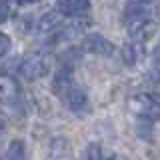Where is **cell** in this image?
Returning a JSON list of instances; mask_svg holds the SVG:
<instances>
[{"label":"cell","mask_w":160,"mask_h":160,"mask_svg":"<svg viewBox=\"0 0 160 160\" xmlns=\"http://www.w3.org/2000/svg\"><path fill=\"white\" fill-rule=\"evenodd\" d=\"M64 26V12L62 10H48L46 14H42L40 20H36V30L40 34H50L54 30Z\"/></svg>","instance_id":"cell-6"},{"label":"cell","mask_w":160,"mask_h":160,"mask_svg":"<svg viewBox=\"0 0 160 160\" xmlns=\"http://www.w3.org/2000/svg\"><path fill=\"white\" fill-rule=\"evenodd\" d=\"M152 16H154V20L160 24V0H156L154 2V10H152Z\"/></svg>","instance_id":"cell-18"},{"label":"cell","mask_w":160,"mask_h":160,"mask_svg":"<svg viewBox=\"0 0 160 160\" xmlns=\"http://www.w3.org/2000/svg\"><path fill=\"white\" fill-rule=\"evenodd\" d=\"M140 60H144V44L142 42H132V44H126L122 48V62L126 66H136Z\"/></svg>","instance_id":"cell-9"},{"label":"cell","mask_w":160,"mask_h":160,"mask_svg":"<svg viewBox=\"0 0 160 160\" xmlns=\"http://www.w3.org/2000/svg\"><path fill=\"white\" fill-rule=\"evenodd\" d=\"M4 160H26V148H24L22 140H12V142L8 144L6 158Z\"/></svg>","instance_id":"cell-13"},{"label":"cell","mask_w":160,"mask_h":160,"mask_svg":"<svg viewBox=\"0 0 160 160\" xmlns=\"http://www.w3.org/2000/svg\"><path fill=\"white\" fill-rule=\"evenodd\" d=\"M10 48H12V40H10L8 34L0 32V58L6 56V54L10 52Z\"/></svg>","instance_id":"cell-16"},{"label":"cell","mask_w":160,"mask_h":160,"mask_svg":"<svg viewBox=\"0 0 160 160\" xmlns=\"http://www.w3.org/2000/svg\"><path fill=\"white\" fill-rule=\"evenodd\" d=\"M152 58H154V62H156V64H160V40H158V42H156V46H154Z\"/></svg>","instance_id":"cell-19"},{"label":"cell","mask_w":160,"mask_h":160,"mask_svg":"<svg viewBox=\"0 0 160 160\" xmlns=\"http://www.w3.org/2000/svg\"><path fill=\"white\" fill-rule=\"evenodd\" d=\"M18 96V82L8 74H0V98L14 100Z\"/></svg>","instance_id":"cell-11"},{"label":"cell","mask_w":160,"mask_h":160,"mask_svg":"<svg viewBox=\"0 0 160 160\" xmlns=\"http://www.w3.org/2000/svg\"><path fill=\"white\" fill-rule=\"evenodd\" d=\"M36 2H42V0H24V4H36Z\"/></svg>","instance_id":"cell-23"},{"label":"cell","mask_w":160,"mask_h":160,"mask_svg":"<svg viewBox=\"0 0 160 160\" xmlns=\"http://www.w3.org/2000/svg\"><path fill=\"white\" fill-rule=\"evenodd\" d=\"M104 156V150L100 144H88L86 148H84V152H82V156H80V160H102Z\"/></svg>","instance_id":"cell-14"},{"label":"cell","mask_w":160,"mask_h":160,"mask_svg":"<svg viewBox=\"0 0 160 160\" xmlns=\"http://www.w3.org/2000/svg\"><path fill=\"white\" fill-rule=\"evenodd\" d=\"M86 32V22L84 20H70L66 22L62 28H60V38H78V36H84Z\"/></svg>","instance_id":"cell-12"},{"label":"cell","mask_w":160,"mask_h":160,"mask_svg":"<svg viewBox=\"0 0 160 160\" xmlns=\"http://www.w3.org/2000/svg\"><path fill=\"white\" fill-rule=\"evenodd\" d=\"M82 50L88 54H94V56H108L114 52V44L102 34H88L82 42Z\"/></svg>","instance_id":"cell-4"},{"label":"cell","mask_w":160,"mask_h":160,"mask_svg":"<svg viewBox=\"0 0 160 160\" xmlns=\"http://www.w3.org/2000/svg\"><path fill=\"white\" fill-rule=\"evenodd\" d=\"M48 160H72V144L68 138L58 136L48 146Z\"/></svg>","instance_id":"cell-7"},{"label":"cell","mask_w":160,"mask_h":160,"mask_svg":"<svg viewBox=\"0 0 160 160\" xmlns=\"http://www.w3.org/2000/svg\"><path fill=\"white\" fill-rule=\"evenodd\" d=\"M126 28L130 32V36H134L136 40L146 38L150 32H152V24L148 20V14L144 10V4H130L126 8Z\"/></svg>","instance_id":"cell-1"},{"label":"cell","mask_w":160,"mask_h":160,"mask_svg":"<svg viewBox=\"0 0 160 160\" xmlns=\"http://www.w3.org/2000/svg\"><path fill=\"white\" fill-rule=\"evenodd\" d=\"M138 4H150V2H156V0H136Z\"/></svg>","instance_id":"cell-22"},{"label":"cell","mask_w":160,"mask_h":160,"mask_svg":"<svg viewBox=\"0 0 160 160\" xmlns=\"http://www.w3.org/2000/svg\"><path fill=\"white\" fill-rule=\"evenodd\" d=\"M8 18H10V6L2 0V2H0V24H4Z\"/></svg>","instance_id":"cell-17"},{"label":"cell","mask_w":160,"mask_h":160,"mask_svg":"<svg viewBox=\"0 0 160 160\" xmlns=\"http://www.w3.org/2000/svg\"><path fill=\"white\" fill-rule=\"evenodd\" d=\"M90 0H60L58 10H62L64 16H80V14L88 12Z\"/></svg>","instance_id":"cell-10"},{"label":"cell","mask_w":160,"mask_h":160,"mask_svg":"<svg viewBox=\"0 0 160 160\" xmlns=\"http://www.w3.org/2000/svg\"><path fill=\"white\" fill-rule=\"evenodd\" d=\"M102 160H116V156H114V154H104Z\"/></svg>","instance_id":"cell-21"},{"label":"cell","mask_w":160,"mask_h":160,"mask_svg":"<svg viewBox=\"0 0 160 160\" xmlns=\"http://www.w3.org/2000/svg\"><path fill=\"white\" fill-rule=\"evenodd\" d=\"M136 134L144 140H150L152 138V120H144V118H138L136 122Z\"/></svg>","instance_id":"cell-15"},{"label":"cell","mask_w":160,"mask_h":160,"mask_svg":"<svg viewBox=\"0 0 160 160\" xmlns=\"http://www.w3.org/2000/svg\"><path fill=\"white\" fill-rule=\"evenodd\" d=\"M4 128H6V124H4V120H2V118H0V132H2V130H4Z\"/></svg>","instance_id":"cell-24"},{"label":"cell","mask_w":160,"mask_h":160,"mask_svg":"<svg viewBox=\"0 0 160 160\" xmlns=\"http://www.w3.org/2000/svg\"><path fill=\"white\" fill-rule=\"evenodd\" d=\"M126 108L130 114L144 120H158L160 118V104L154 100L152 94H134L126 100Z\"/></svg>","instance_id":"cell-2"},{"label":"cell","mask_w":160,"mask_h":160,"mask_svg":"<svg viewBox=\"0 0 160 160\" xmlns=\"http://www.w3.org/2000/svg\"><path fill=\"white\" fill-rule=\"evenodd\" d=\"M50 64H52V58L48 54L34 52L24 58V62L20 64V72H22V76L26 80H38L50 70Z\"/></svg>","instance_id":"cell-3"},{"label":"cell","mask_w":160,"mask_h":160,"mask_svg":"<svg viewBox=\"0 0 160 160\" xmlns=\"http://www.w3.org/2000/svg\"><path fill=\"white\" fill-rule=\"evenodd\" d=\"M74 72H72V66L68 64H62L52 76V90L58 94V96H66L68 90H72L74 86Z\"/></svg>","instance_id":"cell-5"},{"label":"cell","mask_w":160,"mask_h":160,"mask_svg":"<svg viewBox=\"0 0 160 160\" xmlns=\"http://www.w3.org/2000/svg\"><path fill=\"white\" fill-rule=\"evenodd\" d=\"M4 2H6L10 8H16V6H20V4H24V0H4Z\"/></svg>","instance_id":"cell-20"},{"label":"cell","mask_w":160,"mask_h":160,"mask_svg":"<svg viewBox=\"0 0 160 160\" xmlns=\"http://www.w3.org/2000/svg\"><path fill=\"white\" fill-rule=\"evenodd\" d=\"M64 100H66V106L72 110V112H82V110L88 106L86 92H84L82 88H78V86H74L72 90H68V94L64 96Z\"/></svg>","instance_id":"cell-8"}]
</instances>
